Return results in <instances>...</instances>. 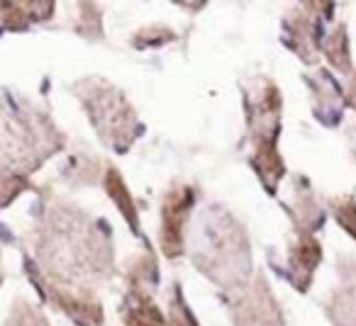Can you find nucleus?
Here are the masks:
<instances>
[{
    "instance_id": "obj_1",
    "label": "nucleus",
    "mask_w": 356,
    "mask_h": 326,
    "mask_svg": "<svg viewBox=\"0 0 356 326\" xmlns=\"http://www.w3.org/2000/svg\"><path fill=\"white\" fill-rule=\"evenodd\" d=\"M86 105H88L90 117L98 127V134H103L105 141L113 144L115 151H124L137 134V124H134V114L124 105L122 95L100 83L93 90V95L86 98Z\"/></svg>"
},
{
    "instance_id": "obj_2",
    "label": "nucleus",
    "mask_w": 356,
    "mask_h": 326,
    "mask_svg": "<svg viewBox=\"0 0 356 326\" xmlns=\"http://www.w3.org/2000/svg\"><path fill=\"white\" fill-rule=\"evenodd\" d=\"M193 205V193L188 188H176L163 203V229L161 243L166 256L181 253V232H184L186 214Z\"/></svg>"
},
{
    "instance_id": "obj_3",
    "label": "nucleus",
    "mask_w": 356,
    "mask_h": 326,
    "mask_svg": "<svg viewBox=\"0 0 356 326\" xmlns=\"http://www.w3.org/2000/svg\"><path fill=\"white\" fill-rule=\"evenodd\" d=\"M237 324L239 326H281L276 302L271 300V295H268V290L264 287V282H259L257 290L242 302Z\"/></svg>"
},
{
    "instance_id": "obj_4",
    "label": "nucleus",
    "mask_w": 356,
    "mask_h": 326,
    "mask_svg": "<svg viewBox=\"0 0 356 326\" xmlns=\"http://www.w3.org/2000/svg\"><path fill=\"white\" fill-rule=\"evenodd\" d=\"M317 261H320V246H317V241L310 237H302L300 241H298V246L293 248V256H291L293 273H296L293 277L298 280V287H300V290L307 287L312 271L317 268Z\"/></svg>"
},
{
    "instance_id": "obj_5",
    "label": "nucleus",
    "mask_w": 356,
    "mask_h": 326,
    "mask_svg": "<svg viewBox=\"0 0 356 326\" xmlns=\"http://www.w3.org/2000/svg\"><path fill=\"white\" fill-rule=\"evenodd\" d=\"M124 326H163L161 314L149 300H144L142 290L134 292L124 307Z\"/></svg>"
},
{
    "instance_id": "obj_6",
    "label": "nucleus",
    "mask_w": 356,
    "mask_h": 326,
    "mask_svg": "<svg viewBox=\"0 0 356 326\" xmlns=\"http://www.w3.org/2000/svg\"><path fill=\"white\" fill-rule=\"evenodd\" d=\"M105 185H108V193L115 198V203H118V205H122V209H124V214H127V217H129V222H134L132 200H129L127 190H124L122 180L118 178V173H115V171H110V173H108V180H105Z\"/></svg>"
},
{
    "instance_id": "obj_7",
    "label": "nucleus",
    "mask_w": 356,
    "mask_h": 326,
    "mask_svg": "<svg viewBox=\"0 0 356 326\" xmlns=\"http://www.w3.org/2000/svg\"><path fill=\"white\" fill-rule=\"evenodd\" d=\"M334 212H337V219L339 224L356 239V203L351 200H341V203L334 205Z\"/></svg>"
},
{
    "instance_id": "obj_8",
    "label": "nucleus",
    "mask_w": 356,
    "mask_h": 326,
    "mask_svg": "<svg viewBox=\"0 0 356 326\" xmlns=\"http://www.w3.org/2000/svg\"><path fill=\"white\" fill-rule=\"evenodd\" d=\"M10 326H47V321L22 302V304H17L15 314L10 316Z\"/></svg>"
},
{
    "instance_id": "obj_9",
    "label": "nucleus",
    "mask_w": 356,
    "mask_h": 326,
    "mask_svg": "<svg viewBox=\"0 0 356 326\" xmlns=\"http://www.w3.org/2000/svg\"><path fill=\"white\" fill-rule=\"evenodd\" d=\"M171 326H195L193 316H191V311L186 309L184 302H173V309H171Z\"/></svg>"
},
{
    "instance_id": "obj_10",
    "label": "nucleus",
    "mask_w": 356,
    "mask_h": 326,
    "mask_svg": "<svg viewBox=\"0 0 356 326\" xmlns=\"http://www.w3.org/2000/svg\"><path fill=\"white\" fill-rule=\"evenodd\" d=\"M351 105H354V108H356V78L354 80H351Z\"/></svg>"
}]
</instances>
